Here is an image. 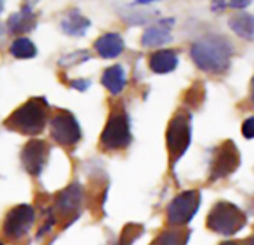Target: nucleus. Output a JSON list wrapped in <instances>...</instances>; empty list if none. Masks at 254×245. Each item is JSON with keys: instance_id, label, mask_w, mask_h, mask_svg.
Segmentation results:
<instances>
[{"instance_id": "obj_1", "label": "nucleus", "mask_w": 254, "mask_h": 245, "mask_svg": "<svg viewBox=\"0 0 254 245\" xmlns=\"http://www.w3.org/2000/svg\"><path fill=\"white\" fill-rule=\"evenodd\" d=\"M235 48L226 36L208 35L191 45L190 56L194 64L208 73L223 75L229 70Z\"/></svg>"}, {"instance_id": "obj_2", "label": "nucleus", "mask_w": 254, "mask_h": 245, "mask_svg": "<svg viewBox=\"0 0 254 245\" xmlns=\"http://www.w3.org/2000/svg\"><path fill=\"white\" fill-rule=\"evenodd\" d=\"M248 223L247 214L232 202L220 200L214 203L206 217V227L218 235L232 236L241 232Z\"/></svg>"}, {"instance_id": "obj_3", "label": "nucleus", "mask_w": 254, "mask_h": 245, "mask_svg": "<svg viewBox=\"0 0 254 245\" xmlns=\"http://www.w3.org/2000/svg\"><path fill=\"white\" fill-rule=\"evenodd\" d=\"M47 102L44 99H30L21 105L6 120V124L24 135H38L47 124Z\"/></svg>"}, {"instance_id": "obj_4", "label": "nucleus", "mask_w": 254, "mask_h": 245, "mask_svg": "<svg viewBox=\"0 0 254 245\" xmlns=\"http://www.w3.org/2000/svg\"><path fill=\"white\" fill-rule=\"evenodd\" d=\"M191 142V114L187 111H178L166 130V145L172 163L178 162L189 150Z\"/></svg>"}, {"instance_id": "obj_5", "label": "nucleus", "mask_w": 254, "mask_h": 245, "mask_svg": "<svg viewBox=\"0 0 254 245\" xmlns=\"http://www.w3.org/2000/svg\"><path fill=\"white\" fill-rule=\"evenodd\" d=\"M239 165H241V153L236 144L232 139H226L214 150L208 181L215 183L217 180L227 178L229 175L238 171Z\"/></svg>"}, {"instance_id": "obj_6", "label": "nucleus", "mask_w": 254, "mask_h": 245, "mask_svg": "<svg viewBox=\"0 0 254 245\" xmlns=\"http://www.w3.org/2000/svg\"><path fill=\"white\" fill-rule=\"evenodd\" d=\"M132 135H130V124L127 115L120 111L114 112L109 118L106 126L102 132L100 142L106 150H120L130 144Z\"/></svg>"}, {"instance_id": "obj_7", "label": "nucleus", "mask_w": 254, "mask_h": 245, "mask_svg": "<svg viewBox=\"0 0 254 245\" xmlns=\"http://www.w3.org/2000/svg\"><path fill=\"white\" fill-rule=\"evenodd\" d=\"M200 206V191L187 190L177 194L168 206V223L172 226H184L191 221Z\"/></svg>"}, {"instance_id": "obj_8", "label": "nucleus", "mask_w": 254, "mask_h": 245, "mask_svg": "<svg viewBox=\"0 0 254 245\" xmlns=\"http://www.w3.org/2000/svg\"><path fill=\"white\" fill-rule=\"evenodd\" d=\"M51 136L60 145H75L81 139V129L76 118L62 111L51 120Z\"/></svg>"}, {"instance_id": "obj_9", "label": "nucleus", "mask_w": 254, "mask_h": 245, "mask_svg": "<svg viewBox=\"0 0 254 245\" xmlns=\"http://www.w3.org/2000/svg\"><path fill=\"white\" fill-rule=\"evenodd\" d=\"M35 221V211L30 205H18L6 215L3 230L9 238H21L29 232Z\"/></svg>"}, {"instance_id": "obj_10", "label": "nucleus", "mask_w": 254, "mask_h": 245, "mask_svg": "<svg viewBox=\"0 0 254 245\" xmlns=\"http://www.w3.org/2000/svg\"><path fill=\"white\" fill-rule=\"evenodd\" d=\"M47 154H48V148L44 141L41 139L30 141L23 148V153H21V162H23L24 169L30 175H39L45 165Z\"/></svg>"}, {"instance_id": "obj_11", "label": "nucleus", "mask_w": 254, "mask_h": 245, "mask_svg": "<svg viewBox=\"0 0 254 245\" xmlns=\"http://www.w3.org/2000/svg\"><path fill=\"white\" fill-rule=\"evenodd\" d=\"M81 200H82V187L78 183H73L59 194L56 205L62 214H70L79 208Z\"/></svg>"}, {"instance_id": "obj_12", "label": "nucleus", "mask_w": 254, "mask_h": 245, "mask_svg": "<svg viewBox=\"0 0 254 245\" xmlns=\"http://www.w3.org/2000/svg\"><path fill=\"white\" fill-rule=\"evenodd\" d=\"M94 48L103 59H115L123 53L124 41L117 33H106L96 41Z\"/></svg>"}, {"instance_id": "obj_13", "label": "nucleus", "mask_w": 254, "mask_h": 245, "mask_svg": "<svg viewBox=\"0 0 254 245\" xmlns=\"http://www.w3.org/2000/svg\"><path fill=\"white\" fill-rule=\"evenodd\" d=\"M178 66V54L174 50H160L151 54L150 67L154 73H169Z\"/></svg>"}, {"instance_id": "obj_14", "label": "nucleus", "mask_w": 254, "mask_h": 245, "mask_svg": "<svg viewBox=\"0 0 254 245\" xmlns=\"http://www.w3.org/2000/svg\"><path fill=\"white\" fill-rule=\"evenodd\" d=\"M229 27L245 41H254V15L247 12L235 14L229 18Z\"/></svg>"}, {"instance_id": "obj_15", "label": "nucleus", "mask_w": 254, "mask_h": 245, "mask_svg": "<svg viewBox=\"0 0 254 245\" xmlns=\"http://www.w3.org/2000/svg\"><path fill=\"white\" fill-rule=\"evenodd\" d=\"M102 84L112 93V94H118L124 90L126 87V72L120 64H114L111 67H108L103 72L102 76Z\"/></svg>"}, {"instance_id": "obj_16", "label": "nucleus", "mask_w": 254, "mask_h": 245, "mask_svg": "<svg viewBox=\"0 0 254 245\" xmlns=\"http://www.w3.org/2000/svg\"><path fill=\"white\" fill-rule=\"evenodd\" d=\"M171 41H172V36H171L169 27H166V26L148 27L142 35V45L147 48L160 47V45H165Z\"/></svg>"}, {"instance_id": "obj_17", "label": "nucleus", "mask_w": 254, "mask_h": 245, "mask_svg": "<svg viewBox=\"0 0 254 245\" xmlns=\"http://www.w3.org/2000/svg\"><path fill=\"white\" fill-rule=\"evenodd\" d=\"M36 24V17L35 14L30 11V8H23L21 12L14 14L9 20H8V26L11 29V32L15 33H23V32H29L35 27Z\"/></svg>"}, {"instance_id": "obj_18", "label": "nucleus", "mask_w": 254, "mask_h": 245, "mask_svg": "<svg viewBox=\"0 0 254 245\" xmlns=\"http://www.w3.org/2000/svg\"><path fill=\"white\" fill-rule=\"evenodd\" d=\"M88 26L90 21L78 11H72L69 15H66V18L62 23V29L64 30V33L70 36H82L87 32Z\"/></svg>"}, {"instance_id": "obj_19", "label": "nucleus", "mask_w": 254, "mask_h": 245, "mask_svg": "<svg viewBox=\"0 0 254 245\" xmlns=\"http://www.w3.org/2000/svg\"><path fill=\"white\" fill-rule=\"evenodd\" d=\"M11 54L17 59H32L36 56L38 50L35 44L27 38H18L11 45Z\"/></svg>"}, {"instance_id": "obj_20", "label": "nucleus", "mask_w": 254, "mask_h": 245, "mask_svg": "<svg viewBox=\"0 0 254 245\" xmlns=\"http://www.w3.org/2000/svg\"><path fill=\"white\" fill-rule=\"evenodd\" d=\"M189 238V230H166L156 239V245H187Z\"/></svg>"}, {"instance_id": "obj_21", "label": "nucleus", "mask_w": 254, "mask_h": 245, "mask_svg": "<svg viewBox=\"0 0 254 245\" xmlns=\"http://www.w3.org/2000/svg\"><path fill=\"white\" fill-rule=\"evenodd\" d=\"M241 130H242V136L245 139H254V117L244 120Z\"/></svg>"}, {"instance_id": "obj_22", "label": "nucleus", "mask_w": 254, "mask_h": 245, "mask_svg": "<svg viewBox=\"0 0 254 245\" xmlns=\"http://www.w3.org/2000/svg\"><path fill=\"white\" fill-rule=\"evenodd\" d=\"M251 2H247V0H235V2H226V8H236V9H244L248 8Z\"/></svg>"}, {"instance_id": "obj_23", "label": "nucleus", "mask_w": 254, "mask_h": 245, "mask_svg": "<svg viewBox=\"0 0 254 245\" xmlns=\"http://www.w3.org/2000/svg\"><path fill=\"white\" fill-rule=\"evenodd\" d=\"M88 85H90V81H84V79H81V81H73V82H72V87H75V88H78V90H81V91L87 90Z\"/></svg>"}, {"instance_id": "obj_24", "label": "nucleus", "mask_w": 254, "mask_h": 245, "mask_svg": "<svg viewBox=\"0 0 254 245\" xmlns=\"http://www.w3.org/2000/svg\"><path fill=\"white\" fill-rule=\"evenodd\" d=\"M226 8V2H212L211 9L212 11H223Z\"/></svg>"}, {"instance_id": "obj_25", "label": "nucleus", "mask_w": 254, "mask_h": 245, "mask_svg": "<svg viewBox=\"0 0 254 245\" xmlns=\"http://www.w3.org/2000/svg\"><path fill=\"white\" fill-rule=\"evenodd\" d=\"M250 100L254 103V76L251 78V82H250Z\"/></svg>"}, {"instance_id": "obj_26", "label": "nucleus", "mask_w": 254, "mask_h": 245, "mask_svg": "<svg viewBox=\"0 0 254 245\" xmlns=\"http://www.w3.org/2000/svg\"><path fill=\"white\" fill-rule=\"evenodd\" d=\"M220 245H241L238 241H224V242H221Z\"/></svg>"}, {"instance_id": "obj_27", "label": "nucleus", "mask_w": 254, "mask_h": 245, "mask_svg": "<svg viewBox=\"0 0 254 245\" xmlns=\"http://www.w3.org/2000/svg\"><path fill=\"white\" fill-rule=\"evenodd\" d=\"M245 245H254V235H253V236H250V238L245 241Z\"/></svg>"}, {"instance_id": "obj_28", "label": "nucleus", "mask_w": 254, "mask_h": 245, "mask_svg": "<svg viewBox=\"0 0 254 245\" xmlns=\"http://www.w3.org/2000/svg\"><path fill=\"white\" fill-rule=\"evenodd\" d=\"M2 11H3V3L0 2V12H2Z\"/></svg>"}]
</instances>
